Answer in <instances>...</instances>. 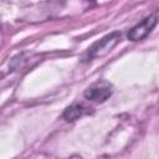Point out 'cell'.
I'll list each match as a JSON object with an SVG mask.
<instances>
[{"mask_svg": "<svg viewBox=\"0 0 159 159\" xmlns=\"http://www.w3.org/2000/svg\"><path fill=\"white\" fill-rule=\"evenodd\" d=\"M158 22V16L155 14H152L147 17H144L140 22H138L135 26H133L128 32V39L130 41H140L144 37H147L154 26Z\"/></svg>", "mask_w": 159, "mask_h": 159, "instance_id": "2", "label": "cell"}, {"mask_svg": "<svg viewBox=\"0 0 159 159\" xmlns=\"http://www.w3.org/2000/svg\"><path fill=\"white\" fill-rule=\"evenodd\" d=\"M84 113H87V108H86L83 104L75 103V104H71L70 107H67V108L65 109L62 117H63L67 122H72V120L78 119L80 117H82Z\"/></svg>", "mask_w": 159, "mask_h": 159, "instance_id": "4", "label": "cell"}, {"mask_svg": "<svg viewBox=\"0 0 159 159\" xmlns=\"http://www.w3.org/2000/svg\"><path fill=\"white\" fill-rule=\"evenodd\" d=\"M112 87L108 84V83H94L93 86L88 87L83 96L92 101V102H96V103H102L104 101H107L111 96H112Z\"/></svg>", "mask_w": 159, "mask_h": 159, "instance_id": "3", "label": "cell"}, {"mask_svg": "<svg viewBox=\"0 0 159 159\" xmlns=\"http://www.w3.org/2000/svg\"><path fill=\"white\" fill-rule=\"evenodd\" d=\"M120 39V32L119 31H114L112 34L106 35L104 37H102L101 40H98L97 42H94L84 53L83 56V61H91L94 57L102 56L104 53H107Z\"/></svg>", "mask_w": 159, "mask_h": 159, "instance_id": "1", "label": "cell"}]
</instances>
